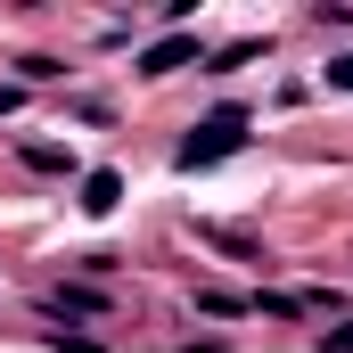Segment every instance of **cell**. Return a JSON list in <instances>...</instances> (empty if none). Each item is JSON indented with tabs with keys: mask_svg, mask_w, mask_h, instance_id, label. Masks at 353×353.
Here are the masks:
<instances>
[{
	"mask_svg": "<svg viewBox=\"0 0 353 353\" xmlns=\"http://www.w3.org/2000/svg\"><path fill=\"white\" fill-rule=\"evenodd\" d=\"M321 353H353V321H345V329H329V337H321Z\"/></svg>",
	"mask_w": 353,
	"mask_h": 353,
	"instance_id": "obj_5",
	"label": "cell"
},
{
	"mask_svg": "<svg viewBox=\"0 0 353 353\" xmlns=\"http://www.w3.org/2000/svg\"><path fill=\"white\" fill-rule=\"evenodd\" d=\"M197 304H205V312H222V321H230V312H247V296H230V288H197Z\"/></svg>",
	"mask_w": 353,
	"mask_h": 353,
	"instance_id": "obj_4",
	"label": "cell"
},
{
	"mask_svg": "<svg viewBox=\"0 0 353 353\" xmlns=\"http://www.w3.org/2000/svg\"><path fill=\"white\" fill-rule=\"evenodd\" d=\"M329 90H353V58H337V66H329Z\"/></svg>",
	"mask_w": 353,
	"mask_h": 353,
	"instance_id": "obj_6",
	"label": "cell"
},
{
	"mask_svg": "<svg viewBox=\"0 0 353 353\" xmlns=\"http://www.w3.org/2000/svg\"><path fill=\"white\" fill-rule=\"evenodd\" d=\"M189 58H197V41H189V33H173V41H157V50L140 58V74H173V66H189Z\"/></svg>",
	"mask_w": 353,
	"mask_h": 353,
	"instance_id": "obj_3",
	"label": "cell"
},
{
	"mask_svg": "<svg viewBox=\"0 0 353 353\" xmlns=\"http://www.w3.org/2000/svg\"><path fill=\"white\" fill-rule=\"evenodd\" d=\"M239 148H247V107H214V115L181 140L173 165H181V173H205V165H222V157H239Z\"/></svg>",
	"mask_w": 353,
	"mask_h": 353,
	"instance_id": "obj_1",
	"label": "cell"
},
{
	"mask_svg": "<svg viewBox=\"0 0 353 353\" xmlns=\"http://www.w3.org/2000/svg\"><path fill=\"white\" fill-rule=\"evenodd\" d=\"M115 197H123V173H115V165L83 173V214H90V222H99V214H115Z\"/></svg>",
	"mask_w": 353,
	"mask_h": 353,
	"instance_id": "obj_2",
	"label": "cell"
}]
</instances>
